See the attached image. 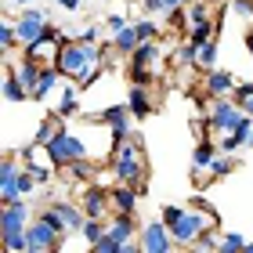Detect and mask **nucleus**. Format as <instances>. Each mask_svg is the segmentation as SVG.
<instances>
[{"instance_id":"f257e3e1","label":"nucleus","mask_w":253,"mask_h":253,"mask_svg":"<svg viewBox=\"0 0 253 253\" xmlns=\"http://www.w3.org/2000/svg\"><path fill=\"white\" fill-rule=\"evenodd\" d=\"M101 47L98 43H87V40H65L58 47V58H54V65L62 69V76H69L76 87H87L90 80L98 76L101 69Z\"/></svg>"},{"instance_id":"f03ea898","label":"nucleus","mask_w":253,"mask_h":253,"mask_svg":"<svg viewBox=\"0 0 253 253\" xmlns=\"http://www.w3.org/2000/svg\"><path fill=\"white\" fill-rule=\"evenodd\" d=\"M112 174L120 177V185L145 181V152L134 137H126L123 145H116V152H112Z\"/></svg>"},{"instance_id":"7ed1b4c3","label":"nucleus","mask_w":253,"mask_h":253,"mask_svg":"<svg viewBox=\"0 0 253 253\" xmlns=\"http://www.w3.org/2000/svg\"><path fill=\"white\" fill-rule=\"evenodd\" d=\"M43 152H47V163L51 167H73V163H80V159L90 156L87 145H84V137H76L69 130H62L51 145H43Z\"/></svg>"},{"instance_id":"20e7f679","label":"nucleus","mask_w":253,"mask_h":253,"mask_svg":"<svg viewBox=\"0 0 253 253\" xmlns=\"http://www.w3.org/2000/svg\"><path fill=\"white\" fill-rule=\"evenodd\" d=\"M243 105L232 98H213L210 101V120H206V126H213V130H235L239 123H243Z\"/></svg>"},{"instance_id":"39448f33","label":"nucleus","mask_w":253,"mask_h":253,"mask_svg":"<svg viewBox=\"0 0 253 253\" xmlns=\"http://www.w3.org/2000/svg\"><path fill=\"white\" fill-rule=\"evenodd\" d=\"M137 243H141L145 253H174V235H170V228L163 221H148L141 228V235H137Z\"/></svg>"},{"instance_id":"423d86ee","label":"nucleus","mask_w":253,"mask_h":253,"mask_svg":"<svg viewBox=\"0 0 253 253\" xmlns=\"http://www.w3.org/2000/svg\"><path fill=\"white\" fill-rule=\"evenodd\" d=\"M58 232H54V228L47 224V221H33L29 228H26V253H58L54 246H58Z\"/></svg>"},{"instance_id":"0eeeda50","label":"nucleus","mask_w":253,"mask_h":253,"mask_svg":"<svg viewBox=\"0 0 253 253\" xmlns=\"http://www.w3.org/2000/svg\"><path fill=\"white\" fill-rule=\"evenodd\" d=\"M47 26H51V22H47V15H43L40 7H22V15H18V22H15V29H18V43L26 47V43L40 40Z\"/></svg>"},{"instance_id":"6e6552de","label":"nucleus","mask_w":253,"mask_h":253,"mask_svg":"<svg viewBox=\"0 0 253 253\" xmlns=\"http://www.w3.org/2000/svg\"><path fill=\"white\" fill-rule=\"evenodd\" d=\"M33 221H29V199H18V203H7L4 213H0V232L4 235H15V232H26Z\"/></svg>"},{"instance_id":"1a4fd4ad","label":"nucleus","mask_w":253,"mask_h":253,"mask_svg":"<svg viewBox=\"0 0 253 253\" xmlns=\"http://www.w3.org/2000/svg\"><path fill=\"white\" fill-rule=\"evenodd\" d=\"M126 116H130V109H126V105H109L105 112H101V120H105V123H109V130H112V145H123L126 137H130Z\"/></svg>"},{"instance_id":"9d476101","label":"nucleus","mask_w":253,"mask_h":253,"mask_svg":"<svg viewBox=\"0 0 253 253\" xmlns=\"http://www.w3.org/2000/svg\"><path fill=\"white\" fill-rule=\"evenodd\" d=\"M15 76L22 80V87H26V90H29V98H33V90L40 87V76H43V62L29 58V54H22V62H18V69H15Z\"/></svg>"},{"instance_id":"9b49d317","label":"nucleus","mask_w":253,"mask_h":253,"mask_svg":"<svg viewBox=\"0 0 253 253\" xmlns=\"http://www.w3.org/2000/svg\"><path fill=\"white\" fill-rule=\"evenodd\" d=\"M206 90H210L213 98H232L235 94V76L224 73V69H210V73H206Z\"/></svg>"},{"instance_id":"f8f14e48","label":"nucleus","mask_w":253,"mask_h":253,"mask_svg":"<svg viewBox=\"0 0 253 253\" xmlns=\"http://www.w3.org/2000/svg\"><path fill=\"white\" fill-rule=\"evenodd\" d=\"M109 206H112V192H105V188H84V213L87 217H105Z\"/></svg>"},{"instance_id":"ddd939ff","label":"nucleus","mask_w":253,"mask_h":253,"mask_svg":"<svg viewBox=\"0 0 253 253\" xmlns=\"http://www.w3.org/2000/svg\"><path fill=\"white\" fill-rule=\"evenodd\" d=\"M250 141H253V116H243V123H239L235 130H228V134L221 137V148L232 156L239 145H250Z\"/></svg>"},{"instance_id":"4468645a","label":"nucleus","mask_w":253,"mask_h":253,"mask_svg":"<svg viewBox=\"0 0 253 253\" xmlns=\"http://www.w3.org/2000/svg\"><path fill=\"white\" fill-rule=\"evenodd\" d=\"M51 206V210L54 213H58L62 217V221H65V228H69V232H84V224H87V213L84 210H80V206H73V203H47Z\"/></svg>"},{"instance_id":"2eb2a0df","label":"nucleus","mask_w":253,"mask_h":253,"mask_svg":"<svg viewBox=\"0 0 253 253\" xmlns=\"http://www.w3.org/2000/svg\"><path fill=\"white\" fill-rule=\"evenodd\" d=\"M126 109H130V116L145 120L148 112H152V94H148V87L134 84V87H130V94H126Z\"/></svg>"},{"instance_id":"dca6fc26","label":"nucleus","mask_w":253,"mask_h":253,"mask_svg":"<svg viewBox=\"0 0 253 253\" xmlns=\"http://www.w3.org/2000/svg\"><path fill=\"white\" fill-rule=\"evenodd\" d=\"M109 235L116 239V243H130V239L137 235L134 213H116V217H112V224H109Z\"/></svg>"},{"instance_id":"f3484780","label":"nucleus","mask_w":253,"mask_h":253,"mask_svg":"<svg viewBox=\"0 0 253 253\" xmlns=\"http://www.w3.org/2000/svg\"><path fill=\"white\" fill-rule=\"evenodd\" d=\"M137 199H141V192H137L134 185H120V188H112V206H116V213H134Z\"/></svg>"},{"instance_id":"a211bd4d","label":"nucleus","mask_w":253,"mask_h":253,"mask_svg":"<svg viewBox=\"0 0 253 253\" xmlns=\"http://www.w3.org/2000/svg\"><path fill=\"white\" fill-rule=\"evenodd\" d=\"M137 47H141V37H137L134 26H126L123 33H116V37H112V51H116V54H134Z\"/></svg>"},{"instance_id":"6ab92c4d","label":"nucleus","mask_w":253,"mask_h":253,"mask_svg":"<svg viewBox=\"0 0 253 253\" xmlns=\"http://www.w3.org/2000/svg\"><path fill=\"white\" fill-rule=\"evenodd\" d=\"M213 167V145H210V137H203L199 148H195V156H192V174L199 177L203 170H210Z\"/></svg>"},{"instance_id":"aec40b11","label":"nucleus","mask_w":253,"mask_h":253,"mask_svg":"<svg viewBox=\"0 0 253 253\" xmlns=\"http://www.w3.org/2000/svg\"><path fill=\"white\" fill-rule=\"evenodd\" d=\"M58 80H62V69L54 65V62H47V65H43V76H40V87L33 90V98H37V101H43V98L51 94V87L58 84Z\"/></svg>"},{"instance_id":"412c9836","label":"nucleus","mask_w":253,"mask_h":253,"mask_svg":"<svg viewBox=\"0 0 253 253\" xmlns=\"http://www.w3.org/2000/svg\"><path fill=\"white\" fill-rule=\"evenodd\" d=\"M4 98L11 101V105H22V101L29 98V90L22 87V80L15 76V69H7V76H4Z\"/></svg>"},{"instance_id":"4be33fe9","label":"nucleus","mask_w":253,"mask_h":253,"mask_svg":"<svg viewBox=\"0 0 253 253\" xmlns=\"http://www.w3.org/2000/svg\"><path fill=\"white\" fill-rule=\"evenodd\" d=\"M213 33H217L213 18H199V22H192V26H188V40L206 43V40H213Z\"/></svg>"},{"instance_id":"5701e85b","label":"nucleus","mask_w":253,"mask_h":253,"mask_svg":"<svg viewBox=\"0 0 253 253\" xmlns=\"http://www.w3.org/2000/svg\"><path fill=\"white\" fill-rule=\"evenodd\" d=\"M217 47H221V43H217V37L206 40V43H199V69H206V73H210V69H217Z\"/></svg>"},{"instance_id":"b1692460","label":"nucleus","mask_w":253,"mask_h":253,"mask_svg":"<svg viewBox=\"0 0 253 253\" xmlns=\"http://www.w3.org/2000/svg\"><path fill=\"white\" fill-rule=\"evenodd\" d=\"M80 112V98H76V84L73 87H65V94H62V105H58V116L69 120V116H76Z\"/></svg>"},{"instance_id":"393cba45","label":"nucleus","mask_w":253,"mask_h":253,"mask_svg":"<svg viewBox=\"0 0 253 253\" xmlns=\"http://www.w3.org/2000/svg\"><path fill=\"white\" fill-rule=\"evenodd\" d=\"M105 232H109V224L101 221V217H87V224H84V239H87L90 246H94V243H98V239L105 235Z\"/></svg>"},{"instance_id":"a878e982","label":"nucleus","mask_w":253,"mask_h":253,"mask_svg":"<svg viewBox=\"0 0 253 253\" xmlns=\"http://www.w3.org/2000/svg\"><path fill=\"white\" fill-rule=\"evenodd\" d=\"M177 62L181 65H199V43H195V40L177 43Z\"/></svg>"},{"instance_id":"bb28decb","label":"nucleus","mask_w":253,"mask_h":253,"mask_svg":"<svg viewBox=\"0 0 253 253\" xmlns=\"http://www.w3.org/2000/svg\"><path fill=\"white\" fill-rule=\"evenodd\" d=\"M0 47H4L7 54H11V51H15V47H18V29H15V26H11V22H7V18H4V22H0Z\"/></svg>"},{"instance_id":"cd10ccee","label":"nucleus","mask_w":253,"mask_h":253,"mask_svg":"<svg viewBox=\"0 0 253 253\" xmlns=\"http://www.w3.org/2000/svg\"><path fill=\"white\" fill-rule=\"evenodd\" d=\"M243 250H246V239L239 235V232L221 235V253H243Z\"/></svg>"},{"instance_id":"c85d7f7f","label":"nucleus","mask_w":253,"mask_h":253,"mask_svg":"<svg viewBox=\"0 0 253 253\" xmlns=\"http://www.w3.org/2000/svg\"><path fill=\"white\" fill-rule=\"evenodd\" d=\"M167 22H170V29H185V26H192V15L185 7H170L167 11Z\"/></svg>"},{"instance_id":"c756f323","label":"nucleus","mask_w":253,"mask_h":253,"mask_svg":"<svg viewBox=\"0 0 253 253\" xmlns=\"http://www.w3.org/2000/svg\"><path fill=\"white\" fill-rule=\"evenodd\" d=\"M4 253H26V232L4 235Z\"/></svg>"},{"instance_id":"7c9ffc66","label":"nucleus","mask_w":253,"mask_h":253,"mask_svg":"<svg viewBox=\"0 0 253 253\" xmlns=\"http://www.w3.org/2000/svg\"><path fill=\"white\" fill-rule=\"evenodd\" d=\"M40 221H47V224H51V228H54V232H58V235H65V232H69V228H65V221H62V217H58V213L51 210V206H43Z\"/></svg>"},{"instance_id":"2f4dec72","label":"nucleus","mask_w":253,"mask_h":253,"mask_svg":"<svg viewBox=\"0 0 253 253\" xmlns=\"http://www.w3.org/2000/svg\"><path fill=\"white\" fill-rule=\"evenodd\" d=\"M134 29H137V37H141V40H156V22H148V18H137L134 22Z\"/></svg>"},{"instance_id":"473e14b6","label":"nucleus","mask_w":253,"mask_h":253,"mask_svg":"<svg viewBox=\"0 0 253 253\" xmlns=\"http://www.w3.org/2000/svg\"><path fill=\"white\" fill-rule=\"evenodd\" d=\"M120 246H123V243H116V239L105 232V235H101L98 243H94V253H120Z\"/></svg>"},{"instance_id":"72a5a7b5","label":"nucleus","mask_w":253,"mask_h":253,"mask_svg":"<svg viewBox=\"0 0 253 253\" xmlns=\"http://www.w3.org/2000/svg\"><path fill=\"white\" fill-rule=\"evenodd\" d=\"M33 188H37V177H33L29 170H22V174H18V192H22V199H29Z\"/></svg>"},{"instance_id":"f704fd0d","label":"nucleus","mask_w":253,"mask_h":253,"mask_svg":"<svg viewBox=\"0 0 253 253\" xmlns=\"http://www.w3.org/2000/svg\"><path fill=\"white\" fill-rule=\"evenodd\" d=\"M181 217H185V206H163V224L167 228H174Z\"/></svg>"},{"instance_id":"c9c22d12","label":"nucleus","mask_w":253,"mask_h":253,"mask_svg":"<svg viewBox=\"0 0 253 253\" xmlns=\"http://www.w3.org/2000/svg\"><path fill=\"white\" fill-rule=\"evenodd\" d=\"M232 167H235V163L228 159V152H224V156H213V167H210V174H213V177H221V174H228Z\"/></svg>"},{"instance_id":"e433bc0d","label":"nucleus","mask_w":253,"mask_h":253,"mask_svg":"<svg viewBox=\"0 0 253 253\" xmlns=\"http://www.w3.org/2000/svg\"><path fill=\"white\" fill-rule=\"evenodd\" d=\"M105 26H109L112 37H116V33H123V29H126V18H123V15H109V18H105Z\"/></svg>"},{"instance_id":"4c0bfd02","label":"nucleus","mask_w":253,"mask_h":253,"mask_svg":"<svg viewBox=\"0 0 253 253\" xmlns=\"http://www.w3.org/2000/svg\"><path fill=\"white\" fill-rule=\"evenodd\" d=\"M232 11H235V15H243V18H253V0H235Z\"/></svg>"},{"instance_id":"58836bf2","label":"nucleus","mask_w":253,"mask_h":253,"mask_svg":"<svg viewBox=\"0 0 253 253\" xmlns=\"http://www.w3.org/2000/svg\"><path fill=\"white\" fill-rule=\"evenodd\" d=\"M120 253H145V250H141V243H137V239H130V243L120 246Z\"/></svg>"},{"instance_id":"ea45409f","label":"nucleus","mask_w":253,"mask_h":253,"mask_svg":"<svg viewBox=\"0 0 253 253\" xmlns=\"http://www.w3.org/2000/svg\"><path fill=\"white\" fill-rule=\"evenodd\" d=\"M80 40H87V43H94V40H98V29H94V26H87L84 33H80Z\"/></svg>"},{"instance_id":"a19ab883","label":"nucleus","mask_w":253,"mask_h":253,"mask_svg":"<svg viewBox=\"0 0 253 253\" xmlns=\"http://www.w3.org/2000/svg\"><path fill=\"white\" fill-rule=\"evenodd\" d=\"M145 11H167L163 0H145Z\"/></svg>"},{"instance_id":"79ce46f5","label":"nucleus","mask_w":253,"mask_h":253,"mask_svg":"<svg viewBox=\"0 0 253 253\" xmlns=\"http://www.w3.org/2000/svg\"><path fill=\"white\" fill-rule=\"evenodd\" d=\"M163 4H167V11H170V7H188L192 0H163Z\"/></svg>"},{"instance_id":"37998d69","label":"nucleus","mask_w":253,"mask_h":253,"mask_svg":"<svg viewBox=\"0 0 253 253\" xmlns=\"http://www.w3.org/2000/svg\"><path fill=\"white\" fill-rule=\"evenodd\" d=\"M58 4H62V7H65V11H76V7H80V4H84V0H58Z\"/></svg>"},{"instance_id":"c03bdc74","label":"nucleus","mask_w":253,"mask_h":253,"mask_svg":"<svg viewBox=\"0 0 253 253\" xmlns=\"http://www.w3.org/2000/svg\"><path fill=\"white\" fill-rule=\"evenodd\" d=\"M246 47H250V58H253V33H250V37H246Z\"/></svg>"},{"instance_id":"a18cd8bd","label":"nucleus","mask_w":253,"mask_h":253,"mask_svg":"<svg viewBox=\"0 0 253 253\" xmlns=\"http://www.w3.org/2000/svg\"><path fill=\"white\" fill-rule=\"evenodd\" d=\"M15 4H22V7H33V0H15Z\"/></svg>"},{"instance_id":"49530a36","label":"nucleus","mask_w":253,"mask_h":253,"mask_svg":"<svg viewBox=\"0 0 253 253\" xmlns=\"http://www.w3.org/2000/svg\"><path fill=\"white\" fill-rule=\"evenodd\" d=\"M243 253H253V243H246V250H243Z\"/></svg>"},{"instance_id":"de8ad7c7","label":"nucleus","mask_w":253,"mask_h":253,"mask_svg":"<svg viewBox=\"0 0 253 253\" xmlns=\"http://www.w3.org/2000/svg\"><path fill=\"white\" fill-rule=\"evenodd\" d=\"M206 4H221V0H206Z\"/></svg>"},{"instance_id":"09e8293b","label":"nucleus","mask_w":253,"mask_h":253,"mask_svg":"<svg viewBox=\"0 0 253 253\" xmlns=\"http://www.w3.org/2000/svg\"><path fill=\"white\" fill-rule=\"evenodd\" d=\"M206 253H221V250H206Z\"/></svg>"}]
</instances>
